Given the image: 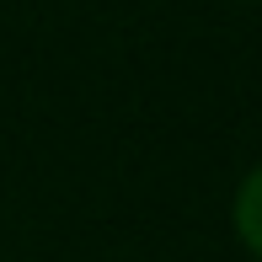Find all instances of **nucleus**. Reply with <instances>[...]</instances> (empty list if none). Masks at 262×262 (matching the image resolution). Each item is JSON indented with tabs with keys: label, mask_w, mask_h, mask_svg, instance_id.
<instances>
[{
	"label": "nucleus",
	"mask_w": 262,
	"mask_h": 262,
	"mask_svg": "<svg viewBox=\"0 0 262 262\" xmlns=\"http://www.w3.org/2000/svg\"><path fill=\"white\" fill-rule=\"evenodd\" d=\"M235 235L262 257V161L241 177V187H235Z\"/></svg>",
	"instance_id": "obj_1"
}]
</instances>
